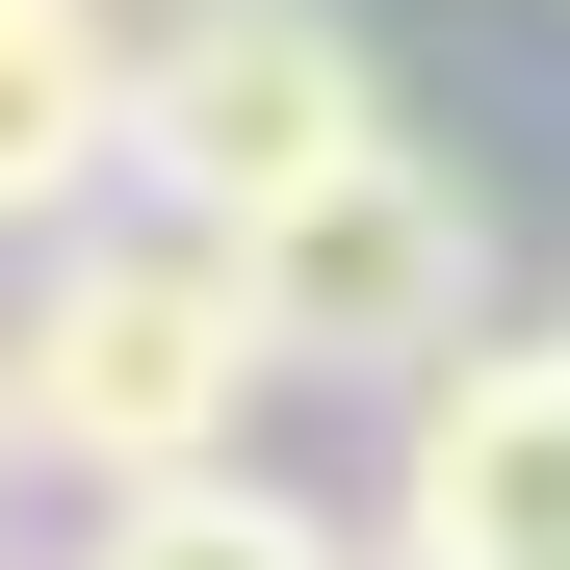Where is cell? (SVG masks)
Instances as JSON below:
<instances>
[{
  "instance_id": "obj_5",
  "label": "cell",
  "mask_w": 570,
  "mask_h": 570,
  "mask_svg": "<svg viewBox=\"0 0 570 570\" xmlns=\"http://www.w3.org/2000/svg\"><path fill=\"white\" fill-rule=\"evenodd\" d=\"M105 105H130V27L105 0H0V234L105 208Z\"/></svg>"
},
{
  "instance_id": "obj_2",
  "label": "cell",
  "mask_w": 570,
  "mask_h": 570,
  "mask_svg": "<svg viewBox=\"0 0 570 570\" xmlns=\"http://www.w3.org/2000/svg\"><path fill=\"white\" fill-rule=\"evenodd\" d=\"M234 259V312H259V363H337V390H415V363L493 312V181L466 156H415V130H363V156H312L259 234H208Z\"/></svg>"
},
{
  "instance_id": "obj_6",
  "label": "cell",
  "mask_w": 570,
  "mask_h": 570,
  "mask_svg": "<svg viewBox=\"0 0 570 570\" xmlns=\"http://www.w3.org/2000/svg\"><path fill=\"white\" fill-rule=\"evenodd\" d=\"M52 570H363V519L259 493V466H156V493H78Z\"/></svg>"
},
{
  "instance_id": "obj_7",
  "label": "cell",
  "mask_w": 570,
  "mask_h": 570,
  "mask_svg": "<svg viewBox=\"0 0 570 570\" xmlns=\"http://www.w3.org/2000/svg\"><path fill=\"white\" fill-rule=\"evenodd\" d=\"M0 544H27V441H0Z\"/></svg>"
},
{
  "instance_id": "obj_1",
  "label": "cell",
  "mask_w": 570,
  "mask_h": 570,
  "mask_svg": "<svg viewBox=\"0 0 570 570\" xmlns=\"http://www.w3.org/2000/svg\"><path fill=\"white\" fill-rule=\"evenodd\" d=\"M259 312L181 208H52L27 234V312H0V441L52 493H156V466H234L259 441Z\"/></svg>"
},
{
  "instance_id": "obj_4",
  "label": "cell",
  "mask_w": 570,
  "mask_h": 570,
  "mask_svg": "<svg viewBox=\"0 0 570 570\" xmlns=\"http://www.w3.org/2000/svg\"><path fill=\"white\" fill-rule=\"evenodd\" d=\"M363 570H570V312L544 337L466 312L390 390V519H363Z\"/></svg>"
},
{
  "instance_id": "obj_3",
  "label": "cell",
  "mask_w": 570,
  "mask_h": 570,
  "mask_svg": "<svg viewBox=\"0 0 570 570\" xmlns=\"http://www.w3.org/2000/svg\"><path fill=\"white\" fill-rule=\"evenodd\" d=\"M390 130V52L337 27V0H156L130 27V105H105V181L181 234H259L312 156Z\"/></svg>"
}]
</instances>
